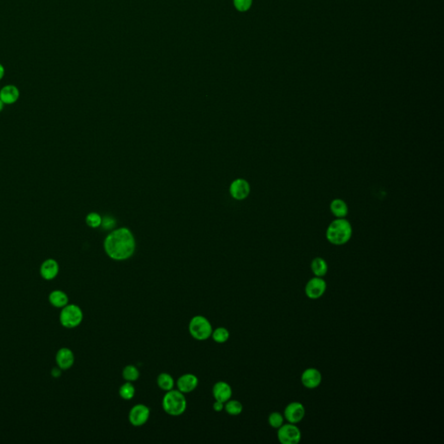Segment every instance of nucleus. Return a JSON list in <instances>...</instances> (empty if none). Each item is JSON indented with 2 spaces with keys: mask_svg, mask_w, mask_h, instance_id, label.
Returning <instances> with one entry per match:
<instances>
[{
  "mask_svg": "<svg viewBox=\"0 0 444 444\" xmlns=\"http://www.w3.org/2000/svg\"><path fill=\"white\" fill-rule=\"evenodd\" d=\"M104 250L112 260H128L135 253V238L128 229H117L107 236Z\"/></svg>",
  "mask_w": 444,
  "mask_h": 444,
  "instance_id": "f257e3e1",
  "label": "nucleus"
},
{
  "mask_svg": "<svg viewBox=\"0 0 444 444\" xmlns=\"http://www.w3.org/2000/svg\"><path fill=\"white\" fill-rule=\"evenodd\" d=\"M311 269L316 277L322 278L328 272V265L323 258L317 257L312 261Z\"/></svg>",
  "mask_w": 444,
  "mask_h": 444,
  "instance_id": "6ab92c4d",
  "label": "nucleus"
},
{
  "mask_svg": "<svg viewBox=\"0 0 444 444\" xmlns=\"http://www.w3.org/2000/svg\"><path fill=\"white\" fill-rule=\"evenodd\" d=\"M253 0H234V5L240 12H247L250 9Z\"/></svg>",
  "mask_w": 444,
  "mask_h": 444,
  "instance_id": "bb28decb",
  "label": "nucleus"
},
{
  "mask_svg": "<svg viewBox=\"0 0 444 444\" xmlns=\"http://www.w3.org/2000/svg\"><path fill=\"white\" fill-rule=\"evenodd\" d=\"M225 410L229 413L231 416H238L240 415L242 410H243V405L241 402L237 400H230L226 402Z\"/></svg>",
  "mask_w": 444,
  "mask_h": 444,
  "instance_id": "5701e85b",
  "label": "nucleus"
},
{
  "mask_svg": "<svg viewBox=\"0 0 444 444\" xmlns=\"http://www.w3.org/2000/svg\"><path fill=\"white\" fill-rule=\"evenodd\" d=\"M157 385L161 390L164 391H169L174 388L175 381L169 373H161L157 378Z\"/></svg>",
  "mask_w": 444,
  "mask_h": 444,
  "instance_id": "aec40b11",
  "label": "nucleus"
},
{
  "mask_svg": "<svg viewBox=\"0 0 444 444\" xmlns=\"http://www.w3.org/2000/svg\"><path fill=\"white\" fill-rule=\"evenodd\" d=\"M19 90L15 85H6L0 90V99L7 105H11L19 100Z\"/></svg>",
  "mask_w": 444,
  "mask_h": 444,
  "instance_id": "dca6fc26",
  "label": "nucleus"
},
{
  "mask_svg": "<svg viewBox=\"0 0 444 444\" xmlns=\"http://www.w3.org/2000/svg\"><path fill=\"white\" fill-rule=\"evenodd\" d=\"M188 331L194 339L203 341L211 337L213 327L208 319L201 315H197L191 319L188 325Z\"/></svg>",
  "mask_w": 444,
  "mask_h": 444,
  "instance_id": "20e7f679",
  "label": "nucleus"
},
{
  "mask_svg": "<svg viewBox=\"0 0 444 444\" xmlns=\"http://www.w3.org/2000/svg\"><path fill=\"white\" fill-rule=\"evenodd\" d=\"M56 363L63 371L70 369L75 363V355L69 348H60L56 354Z\"/></svg>",
  "mask_w": 444,
  "mask_h": 444,
  "instance_id": "9b49d317",
  "label": "nucleus"
},
{
  "mask_svg": "<svg viewBox=\"0 0 444 444\" xmlns=\"http://www.w3.org/2000/svg\"><path fill=\"white\" fill-rule=\"evenodd\" d=\"M101 225H103V229H106V230L111 229L116 225V220L111 217H105V218L102 219Z\"/></svg>",
  "mask_w": 444,
  "mask_h": 444,
  "instance_id": "cd10ccee",
  "label": "nucleus"
},
{
  "mask_svg": "<svg viewBox=\"0 0 444 444\" xmlns=\"http://www.w3.org/2000/svg\"><path fill=\"white\" fill-rule=\"evenodd\" d=\"M62 371L63 369H60L59 367L57 366V367H54L51 369V372H50V374L51 376L53 377L54 379H58L62 375Z\"/></svg>",
  "mask_w": 444,
  "mask_h": 444,
  "instance_id": "c85d7f7f",
  "label": "nucleus"
},
{
  "mask_svg": "<svg viewBox=\"0 0 444 444\" xmlns=\"http://www.w3.org/2000/svg\"><path fill=\"white\" fill-rule=\"evenodd\" d=\"M84 319V313L81 308L74 305V304H68L65 307L62 308L60 313L59 321L63 327L68 329L76 328L78 327Z\"/></svg>",
  "mask_w": 444,
  "mask_h": 444,
  "instance_id": "39448f33",
  "label": "nucleus"
},
{
  "mask_svg": "<svg viewBox=\"0 0 444 444\" xmlns=\"http://www.w3.org/2000/svg\"><path fill=\"white\" fill-rule=\"evenodd\" d=\"M86 223L89 227L97 229L98 227H100L102 224V218L101 216L97 213H91L88 214L86 217Z\"/></svg>",
  "mask_w": 444,
  "mask_h": 444,
  "instance_id": "a878e982",
  "label": "nucleus"
},
{
  "mask_svg": "<svg viewBox=\"0 0 444 444\" xmlns=\"http://www.w3.org/2000/svg\"><path fill=\"white\" fill-rule=\"evenodd\" d=\"M233 391L231 386L226 382H217L213 387V396L215 401H219L225 404L231 398Z\"/></svg>",
  "mask_w": 444,
  "mask_h": 444,
  "instance_id": "2eb2a0df",
  "label": "nucleus"
},
{
  "mask_svg": "<svg viewBox=\"0 0 444 444\" xmlns=\"http://www.w3.org/2000/svg\"><path fill=\"white\" fill-rule=\"evenodd\" d=\"M39 272L41 277L45 280H52L59 272V265L54 259H47L42 263Z\"/></svg>",
  "mask_w": 444,
  "mask_h": 444,
  "instance_id": "ddd939ff",
  "label": "nucleus"
},
{
  "mask_svg": "<svg viewBox=\"0 0 444 444\" xmlns=\"http://www.w3.org/2000/svg\"><path fill=\"white\" fill-rule=\"evenodd\" d=\"M140 373L134 365H127L122 371V378L127 382H135L139 379Z\"/></svg>",
  "mask_w": 444,
  "mask_h": 444,
  "instance_id": "b1692460",
  "label": "nucleus"
},
{
  "mask_svg": "<svg viewBox=\"0 0 444 444\" xmlns=\"http://www.w3.org/2000/svg\"><path fill=\"white\" fill-rule=\"evenodd\" d=\"M150 416L151 410L149 409V407L144 404H137L130 410L128 419L132 425L140 427L147 422V420L150 419Z\"/></svg>",
  "mask_w": 444,
  "mask_h": 444,
  "instance_id": "0eeeda50",
  "label": "nucleus"
},
{
  "mask_svg": "<svg viewBox=\"0 0 444 444\" xmlns=\"http://www.w3.org/2000/svg\"><path fill=\"white\" fill-rule=\"evenodd\" d=\"M327 285L325 279L320 277L311 278L306 285V294L311 300H318L322 297L326 291Z\"/></svg>",
  "mask_w": 444,
  "mask_h": 444,
  "instance_id": "6e6552de",
  "label": "nucleus"
},
{
  "mask_svg": "<svg viewBox=\"0 0 444 444\" xmlns=\"http://www.w3.org/2000/svg\"><path fill=\"white\" fill-rule=\"evenodd\" d=\"M268 422L272 428H280L284 424V416H282L280 413H272V414H270L269 417H268Z\"/></svg>",
  "mask_w": 444,
  "mask_h": 444,
  "instance_id": "393cba45",
  "label": "nucleus"
},
{
  "mask_svg": "<svg viewBox=\"0 0 444 444\" xmlns=\"http://www.w3.org/2000/svg\"><path fill=\"white\" fill-rule=\"evenodd\" d=\"M306 416V409L303 404L299 402H293L285 407L284 416L290 423H299Z\"/></svg>",
  "mask_w": 444,
  "mask_h": 444,
  "instance_id": "1a4fd4ad",
  "label": "nucleus"
},
{
  "mask_svg": "<svg viewBox=\"0 0 444 444\" xmlns=\"http://www.w3.org/2000/svg\"><path fill=\"white\" fill-rule=\"evenodd\" d=\"M4 107H5V103H3V101L0 99V112L4 110Z\"/></svg>",
  "mask_w": 444,
  "mask_h": 444,
  "instance_id": "2f4dec72",
  "label": "nucleus"
},
{
  "mask_svg": "<svg viewBox=\"0 0 444 444\" xmlns=\"http://www.w3.org/2000/svg\"><path fill=\"white\" fill-rule=\"evenodd\" d=\"M211 336L213 337V339L216 343L224 344L229 340L230 333L229 330L225 327H218L213 331Z\"/></svg>",
  "mask_w": 444,
  "mask_h": 444,
  "instance_id": "4be33fe9",
  "label": "nucleus"
},
{
  "mask_svg": "<svg viewBox=\"0 0 444 444\" xmlns=\"http://www.w3.org/2000/svg\"><path fill=\"white\" fill-rule=\"evenodd\" d=\"M230 194L235 200H244L250 194V185L244 179H237L230 186Z\"/></svg>",
  "mask_w": 444,
  "mask_h": 444,
  "instance_id": "f8f14e48",
  "label": "nucleus"
},
{
  "mask_svg": "<svg viewBox=\"0 0 444 444\" xmlns=\"http://www.w3.org/2000/svg\"><path fill=\"white\" fill-rule=\"evenodd\" d=\"M352 235V228L350 222L344 218H338L329 225L326 230L327 241L335 246L346 244Z\"/></svg>",
  "mask_w": 444,
  "mask_h": 444,
  "instance_id": "f03ea898",
  "label": "nucleus"
},
{
  "mask_svg": "<svg viewBox=\"0 0 444 444\" xmlns=\"http://www.w3.org/2000/svg\"><path fill=\"white\" fill-rule=\"evenodd\" d=\"M301 382L306 388L315 389L321 384L322 375L319 369L309 368L302 373Z\"/></svg>",
  "mask_w": 444,
  "mask_h": 444,
  "instance_id": "9d476101",
  "label": "nucleus"
},
{
  "mask_svg": "<svg viewBox=\"0 0 444 444\" xmlns=\"http://www.w3.org/2000/svg\"><path fill=\"white\" fill-rule=\"evenodd\" d=\"M301 429L294 423L289 422L278 428V441L282 444H298L301 441Z\"/></svg>",
  "mask_w": 444,
  "mask_h": 444,
  "instance_id": "423d86ee",
  "label": "nucleus"
},
{
  "mask_svg": "<svg viewBox=\"0 0 444 444\" xmlns=\"http://www.w3.org/2000/svg\"><path fill=\"white\" fill-rule=\"evenodd\" d=\"M135 388L134 385H132L131 382H126L125 384L120 387L119 395L124 400H131L133 397H135Z\"/></svg>",
  "mask_w": 444,
  "mask_h": 444,
  "instance_id": "412c9836",
  "label": "nucleus"
},
{
  "mask_svg": "<svg viewBox=\"0 0 444 444\" xmlns=\"http://www.w3.org/2000/svg\"><path fill=\"white\" fill-rule=\"evenodd\" d=\"M163 410L169 415L173 416H181L187 409V400L182 392L180 391H167L163 397Z\"/></svg>",
  "mask_w": 444,
  "mask_h": 444,
  "instance_id": "7ed1b4c3",
  "label": "nucleus"
},
{
  "mask_svg": "<svg viewBox=\"0 0 444 444\" xmlns=\"http://www.w3.org/2000/svg\"><path fill=\"white\" fill-rule=\"evenodd\" d=\"M224 407H225L224 403L219 402V401H215L214 404H213V410H214V411H216V412H220V411H222V410L224 409Z\"/></svg>",
  "mask_w": 444,
  "mask_h": 444,
  "instance_id": "c756f323",
  "label": "nucleus"
},
{
  "mask_svg": "<svg viewBox=\"0 0 444 444\" xmlns=\"http://www.w3.org/2000/svg\"><path fill=\"white\" fill-rule=\"evenodd\" d=\"M4 76H5V68H4V66L0 63V80L3 79Z\"/></svg>",
  "mask_w": 444,
  "mask_h": 444,
  "instance_id": "7c9ffc66",
  "label": "nucleus"
},
{
  "mask_svg": "<svg viewBox=\"0 0 444 444\" xmlns=\"http://www.w3.org/2000/svg\"><path fill=\"white\" fill-rule=\"evenodd\" d=\"M330 209L332 214L337 218H344L349 212L347 204L341 199H335L330 205Z\"/></svg>",
  "mask_w": 444,
  "mask_h": 444,
  "instance_id": "a211bd4d",
  "label": "nucleus"
},
{
  "mask_svg": "<svg viewBox=\"0 0 444 444\" xmlns=\"http://www.w3.org/2000/svg\"><path fill=\"white\" fill-rule=\"evenodd\" d=\"M199 385V379L194 374H184L179 378L177 381L178 391L182 393H189L197 388Z\"/></svg>",
  "mask_w": 444,
  "mask_h": 444,
  "instance_id": "4468645a",
  "label": "nucleus"
},
{
  "mask_svg": "<svg viewBox=\"0 0 444 444\" xmlns=\"http://www.w3.org/2000/svg\"><path fill=\"white\" fill-rule=\"evenodd\" d=\"M49 302L56 308H63L69 303V297L64 291L54 290L49 295Z\"/></svg>",
  "mask_w": 444,
  "mask_h": 444,
  "instance_id": "f3484780",
  "label": "nucleus"
}]
</instances>
